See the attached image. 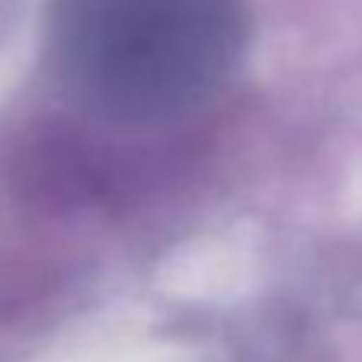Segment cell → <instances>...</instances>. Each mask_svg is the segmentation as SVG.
<instances>
[{"mask_svg":"<svg viewBox=\"0 0 362 362\" xmlns=\"http://www.w3.org/2000/svg\"><path fill=\"white\" fill-rule=\"evenodd\" d=\"M231 0H64V26L83 55L132 81L202 64L228 26Z\"/></svg>","mask_w":362,"mask_h":362,"instance_id":"6da1fadb","label":"cell"}]
</instances>
